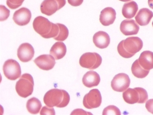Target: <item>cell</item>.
<instances>
[{
	"label": "cell",
	"mask_w": 153,
	"mask_h": 115,
	"mask_svg": "<svg viewBox=\"0 0 153 115\" xmlns=\"http://www.w3.org/2000/svg\"><path fill=\"white\" fill-rule=\"evenodd\" d=\"M3 70L5 77L12 81L19 79L21 75L20 65L17 61L13 59H9L4 62Z\"/></svg>",
	"instance_id": "cell-7"
},
{
	"label": "cell",
	"mask_w": 153,
	"mask_h": 115,
	"mask_svg": "<svg viewBox=\"0 0 153 115\" xmlns=\"http://www.w3.org/2000/svg\"><path fill=\"white\" fill-rule=\"evenodd\" d=\"M153 17V12L147 8L140 9L135 17L136 22L140 26H145L150 23Z\"/></svg>",
	"instance_id": "cell-18"
},
{
	"label": "cell",
	"mask_w": 153,
	"mask_h": 115,
	"mask_svg": "<svg viewBox=\"0 0 153 115\" xmlns=\"http://www.w3.org/2000/svg\"><path fill=\"white\" fill-rule=\"evenodd\" d=\"M148 4L149 6L153 9V0H148Z\"/></svg>",
	"instance_id": "cell-32"
},
{
	"label": "cell",
	"mask_w": 153,
	"mask_h": 115,
	"mask_svg": "<svg viewBox=\"0 0 153 115\" xmlns=\"http://www.w3.org/2000/svg\"><path fill=\"white\" fill-rule=\"evenodd\" d=\"M143 47V42L138 37H130L122 40L118 44L119 54L125 58H130L139 52Z\"/></svg>",
	"instance_id": "cell-3"
},
{
	"label": "cell",
	"mask_w": 153,
	"mask_h": 115,
	"mask_svg": "<svg viewBox=\"0 0 153 115\" xmlns=\"http://www.w3.org/2000/svg\"><path fill=\"white\" fill-rule=\"evenodd\" d=\"M147 111L153 114V99L148 100L145 105Z\"/></svg>",
	"instance_id": "cell-29"
},
{
	"label": "cell",
	"mask_w": 153,
	"mask_h": 115,
	"mask_svg": "<svg viewBox=\"0 0 153 115\" xmlns=\"http://www.w3.org/2000/svg\"><path fill=\"white\" fill-rule=\"evenodd\" d=\"M119 1H121L123 2H127L129 1H131V0H119Z\"/></svg>",
	"instance_id": "cell-33"
},
{
	"label": "cell",
	"mask_w": 153,
	"mask_h": 115,
	"mask_svg": "<svg viewBox=\"0 0 153 115\" xmlns=\"http://www.w3.org/2000/svg\"><path fill=\"white\" fill-rule=\"evenodd\" d=\"M10 15V11L4 5H1V21L3 22L8 18Z\"/></svg>",
	"instance_id": "cell-27"
},
{
	"label": "cell",
	"mask_w": 153,
	"mask_h": 115,
	"mask_svg": "<svg viewBox=\"0 0 153 115\" xmlns=\"http://www.w3.org/2000/svg\"><path fill=\"white\" fill-rule=\"evenodd\" d=\"M31 17V11L26 7H22L15 12L13 15V19L18 25L24 26L29 24Z\"/></svg>",
	"instance_id": "cell-11"
},
{
	"label": "cell",
	"mask_w": 153,
	"mask_h": 115,
	"mask_svg": "<svg viewBox=\"0 0 153 115\" xmlns=\"http://www.w3.org/2000/svg\"><path fill=\"white\" fill-rule=\"evenodd\" d=\"M116 18L115 9L111 7H105L102 10L100 15V20L104 26H108L114 23Z\"/></svg>",
	"instance_id": "cell-15"
},
{
	"label": "cell",
	"mask_w": 153,
	"mask_h": 115,
	"mask_svg": "<svg viewBox=\"0 0 153 115\" xmlns=\"http://www.w3.org/2000/svg\"><path fill=\"white\" fill-rule=\"evenodd\" d=\"M93 41L97 47L102 49H105L110 44V37L106 32L99 31L94 34L93 37Z\"/></svg>",
	"instance_id": "cell-16"
},
{
	"label": "cell",
	"mask_w": 153,
	"mask_h": 115,
	"mask_svg": "<svg viewBox=\"0 0 153 115\" xmlns=\"http://www.w3.org/2000/svg\"><path fill=\"white\" fill-rule=\"evenodd\" d=\"M140 27L135 21L133 19H126L122 22L120 30L124 35L132 36L138 33Z\"/></svg>",
	"instance_id": "cell-14"
},
{
	"label": "cell",
	"mask_w": 153,
	"mask_h": 115,
	"mask_svg": "<svg viewBox=\"0 0 153 115\" xmlns=\"http://www.w3.org/2000/svg\"><path fill=\"white\" fill-rule=\"evenodd\" d=\"M138 10V6L134 1H131L124 4L122 8L123 15L125 18L131 19L134 18Z\"/></svg>",
	"instance_id": "cell-21"
},
{
	"label": "cell",
	"mask_w": 153,
	"mask_h": 115,
	"mask_svg": "<svg viewBox=\"0 0 153 115\" xmlns=\"http://www.w3.org/2000/svg\"><path fill=\"white\" fill-rule=\"evenodd\" d=\"M139 62L144 69L149 70L153 69V52L151 51H144L140 55Z\"/></svg>",
	"instance_id": "cell-19"
},
{
	"label": "cell",
	"mask_w": 153,
	"mask_h": 115,
	"mask_svg": "<svg viewBox=\"0 0 153 115\" xmlns=\"http://www.w3.org/2000/svg\"><path fill=\"white\" fill-rule=\"evenodd\" d=\"M66 0H44L40 5V10L42 14L51 16L66 4Z\"/></svg>",
	"instance_id": "cell-8"
},
{
	"label": "cell",
	"mask_w": 153,
	"mask_h": 115,
	"mask_svg": "<svg viewBox=\"0 0 153 115\" xmlns=\"http://www.w3.org/2000/svg\"><path fill=\"white\" fill-rule=\"evenodd\" d=\"M124 100L130 104L144 103L148 99L147 91L142 88H129L123 94Z\"/></svg>",
	"instance_id": "cell-4"
},
{
	"label": "cell",
	"mask_w": 153,
	"mask_h": 115,
	"mask_svg": "<svg viewBox=\"0 0 153 115\" xmlns=\"http://www.w3.org/2000/svg\"><path fill=\"white\" fill-rule=\"evenodd\" d=\"M34 30L45 39L55 38L59 34L58 24L51 22L48 19L41 16L37 17L33 22Z\"/></svg>",
	"instance_id": "cell-1"
},
{
	"label": "cell",
	"mask_w": 153,
	"mask_h": 115,
	"mask_svg": "<svg viewBox=\"0 0 153 115\" xmlns=\"http://www.w3.org/2000/svg\"><path fill=\"white\" fill-rule=\"evenodd\" d=\"M34 85V82L32 75L29 73H25L22 75L16 84V91L20 96L26 98L32 95Z\"/></svg>",
	"instance_id": "cell-5"
},
{
	"label": "cell",
	"mask_w": 153,
	"mask_h": 115,
	"mask_svg": "<svg viewBox=\"0 0 153 115\" xmlns=\"http://www.w3.org/2000/svg\"><path fill=\"white\" fill-rule=\"evenodd\" d=\"M102 102V97L100 91L97 89L91 90L86 94L83 99V105L88 109L100 107Z\"/></svg>",
	"instance_id": "cell-9"
},
{
	"label": "cell",
	"mask_w": 153,
	"mask_h": 115,
	"mask_svg": "<svg viewBox=\"0 0 153 115\" xmlns=\"http://www.w3.org/2000/svg\"><path fill=\"white\" fill-rule=\"evenodd\" d=\"M102 114L120 115L121 112L119 108L116 106L114 105H109L105 108L103 111Z\"/></svg>",
	"instance_id": "cell-25"
},
{
	"label": "cell",
	"mask_w": 153,
	"mask_h": 115,
	"mask_svg": "<svg viewBox=\"0 0 153 115\" xmlns=\"http://www.w3.org/2000/svg\"><path fill=\"white\" fill-rule=\"evenodd\" d=\"M42 106L41 102L35 97H33L28 100L26 103V108L28 112L33 114H38Z\"/></svg>",
	"instance_id": "cell-23"
},
{
	"label": "cell",
	"mask_w": 153,
	"mask_h": 115,
	"mask_svg": "<svg viewBox=\"0 0 153 115\" xmlns=\"http://www.w3.org/2000/svg\"><path fill=\"white\" fill-rule=\"evenodd\" d=\"M76 114H91L92 115L91 113H90L89 112H86L82 109H76L75 110H74L72 112L71 115H76Z\"/></svg>",
	"instance_id": "cell-31"
},
{
	"label": "cell",
	"mask_w": 153,
	"mask_h": 115,
	"mask_svg": "<svg viewBox=\"0 0 153 115\" xmlns=\"http://www.w3.org/2000/svg\"><path fill=\"white\" fill-rule=\"evenodd\" d=\"M102 62V57L96 53H84L79 60V64L81 66L89 70L95 69L99 68Z\"/></svg>",
	"instance_id": "cell-6"
},
{
	"label": "cell",
	"mask_w": 153,
	"mask_h": 115,
	"mask_svg": "<svg viewBox=\"0 0 153 115\" xmlns=\"http://www.w3.org/2000/svg\"><path fill=\"white\" fill-rule=\"evenodd\" d=\"M152 25H153V22H152Z\"/></svg>",
	"instance_id": "cell-34"
},
{
	"label": "cell",
	"mask_w": 153,
	"mask_h": 115,
	"mask_svg": "<svg viewBox=\"0 0 153 115\" xmlns=\"http://www.w3.org/2000/svg\"><path fill=\"white\" fill-rule=\"evenodd\" d=\"M100 75L95 71L90 70L87 72L83 76L82 82L85 86L91 88L97 86L100 82Z\"/></svg>",
	"instance_id": "cell-17"
},
{
	"label": "cell",
	"mask_w": 153,
	"mask_h": 115,
	"mask_svg": "<svg viewBox=\"0 0 153 115\" xmlns=\"http://www.w3.org/2000/svg\"><path fill=\"white\" fill-rule=\"evenodd\" d=\"M130 84L129 76L125 73H120L113 78L111 82V87L114 91L123 92L129 87Z\"/></svg>",
	"instance_id": "cell-10"
},
{
	"label": "cell",
	"mask_w": 153,
	"mask_h": 115,
	"mask_svg": "<svg viewBox=\"0 0 153 115\" xmlns=\"http://www.w3.org/2000/svg\"><path fill=\"white\" fill-rule=\"evenodd\" d=\"M34 53V49L29 43H22L18 49V58L22 62H28L32 60Z\"/></svg>",
	"instance_id": "cell-12"
},
{
	"label": "cell",
	"mask_w": 153,
	"mask_h": 115,
	"mask_svg": "<svg viewBox=\"0 0 153 115\" xmlns=\"http://www.w3.org/2000/svg\"><path fill=\"white\" fill-rule=\"evenodd\" d=\"M25 0H7V6L12 9H16L22 5Z\"/></svg>",
	"instance_id": "cell-26"
},
{
	"label": "cell",
	"mask_w": 153,
	"mask_h": 115,
	"mask_svg": "<svg viewBox=\"0 0 153 115\" xmlns=\"http://www.w3.org/2000/svg\"><path fill=\"white\" fill-rule=\"evenodd\" d=\"M131 71L133 75L138 79H143L147 76L150 70L144 69L139 62L138 59L136 60L132 65Z\"/></svg>",
	"instance_id": "cell-22"
},
{
	"label": "cell",
	"mask_w": 153,
	"mask_h": 115,
	"mask_svg": "<svg viewBox=\"0 0 153 115\" xmlns=\"http://www.w3.org/2000/svg\"><path fill=\"white\" fill-rule=\"evenodd\" d=\"M67 53V47L64 42H57L53 44L50 50V53L55 60L63 58Z\"/></svg>",
	"instance_id": "cell-20"
},
{
	"label": "cell",
	"mask_w": 153,
	"mask_h": 115,
	"mask_svg": "<svg viewBox=\"0 0 153 115\" xmlns=\"http://www.w3.org/2000/svg\"><path fill=\"white\" fill-rule=\"evenodd\" d=\"M59 27V34L54 38L55 40L59 41H64L68 38L69 35V30L65 25L60 23H57Z\"/></svg>",
	"instance_id": "cell-24"
},
{
	"label": "cell",
	"mask_w": 153,
	"mask_h": 115,
	"mask_svg": "<svg viewBox=\"0 0 153 115\" xmlns=\"http://www.w3.org/2000/svg\"><path fill=\"white\" fill-rule=\"evenodd\" d=\"M55 111L53 107H50L48 106H45L42 107L41 111H40V115H55Z\"/></svg>",
	"instance_id": "cell-28"
},
{
	"label": "cell",
	"mask_w": 153,
	"mask_h": 115,
	"mask_svg": "<svg viewBox=\"0 0 153 115\" xmlns=\"http://www.w3.org/2000/svg\"><path fill=\"white\" fill-rule=\"evenodd\" d=\"M55 59L51 54H43L37 57L34 61L39 68L42 70H49L54 67L56 64Z\"/></svg>",
	"instance_id": "cell-13"
},
{
	"label": "cell",
	"mask_w": 153,
	"mask_h": 115,
	"mask_svg": "<svg viewBox=\"0 0 153 115\" xmlns=\"http://www.w3.org/2000/svg\"><path fill=\"white\" fill-rule=\"evenodd\" d=\"M70 100V96L67 91L57 88L47 91L43 98L44 103L50 107L64 108L68 105Z\"/></svg>",
	"instance_id": "cell-2"
},
{
	"label": "cell",
	"mask_w": 153,
	"mask_h": 115,
	"mask_svg": "<svg viewBox=\"0 0 153 115\" xmlns=\"http://www.w3.org/2000/svg\"><path fill=\"white\" fill-rule=\"evenodd\" d=\"M68 2L72 6H80L82 4L84 0H68Z\"/></svg>",
	"instance_id": "cell-30"
}]
</instances>
